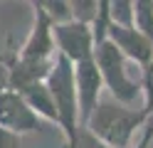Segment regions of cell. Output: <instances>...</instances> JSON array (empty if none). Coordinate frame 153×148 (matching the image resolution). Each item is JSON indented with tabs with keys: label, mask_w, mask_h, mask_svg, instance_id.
Instances as JSON below:
<instances>
[{
	"label": "cell",
	"mask_w": 153,
	"mask_h": 148,
	"mask_svg": "<svg viewBox=\"0 0 153 148\" xmlns=\"http://www.w3.org/2000/svg\"><path fill=\"white\" fill-rule=\"evenodd\" d=\"M109 42L119 49V52L128 59L131 64L143 69L146 64L153 62V42L141 32L138 27H109Z\"/></svg>",
	"instance_id": "8"
},
{
	"label": "cell",
	"mask_w": 153,
	"mask_h": 148,
	"mask_svg": "<svg viewBox=\"0 0 153 148\" xmlns=\"http://www.w3.org/2000/svg\"><path fill=\"white\" fill-rule=\"evenodd\" d=\"M0 128L7 133L22 136V133L40 131L42 118L27 106V101L17 91L5 89V91H0Z\"/></svg>",
	"instance_id": "5"
},
{
	"label": "cell",
	"mask_w": 153,
	"mask_h": 148,
	"mask_svg": "<svg viewBox=\"0 0 153 148\" xmlns=\"http://www.w3.org/2000/svg\"><path fill=\"white\" fill-rule=\"evenodd\" d=\"M27 106L32 109V111L42 118V121H50V123H57L59 126V116H57V106H54V99L50 94V89H47V82H40V84H32L22 89V91H17Z\"/></svg>",
	"instance_id": "9"
},
{
	"label": "cell",
	"mask_w": 153,
	"mask_h": 148,
	"mask_svg": "<svg viewBox=\"0 0 153 148\" xmlns=\"http://www.w3.org/2000/svg\"><path fill=\"white\" fill-rule=\"evenodd\" d=\"M109 17L111 25L136 27V3L133 0H109Z\"/></svg>",
	"instance_id": "10"
},
{
	"label": "cell",
	"mask_w": 153,
	"mask_h": 148,
	"mask_svg": "<svg viewBox=\"0 0 153 148\" xmlns=\"http://www.w3.org/2000/svg\"><path fill=\"white\" fill-rule=\"evenodd\" d=\"M54 45H57V54L72 64L94 59V49H97L91 27L74 22V20L67 25H54Z\"/></svg>",
	"instance_id": "4"
},
{
	"label": "cell",
	"mask_w": 153,
	"mask_h": 148,
	"mask_svg": "<svg viewBox=\"0 0 153 148\" xmlns=\"http://www.w3.org/2000/svg\"><path fill=\"white\" fill-rule=\"evenodd\" d=\"M94 62L101 74L104 91L111 99L126 104V106H141L143 91H141V69L131 64L109 39L97 45L94 49ZM143 109V106H141Z\"/></svg>",
	"instance_id": "2"
},
{
	"label": "cell",
	"mask_w": 153,
	"mask_h": 148,
	"mask_svg": "<svg viewBox=\"0 0 153 148\" xmlns=\"http://www.w3.org/2000/svg\"><path fill=\"white\" fill-rule=\"evenodd\" d=\"M42 7V13L50 17L52 25H67L72 22V3H67V0H40L37 3Z\"/></svg>",
	"instance_id": "11"
},
{
	"label": "cell",
	"mask_w": 153,
	"mask_h": 148,
	"mask_svg": "<svg viewBox=\"0 0 153 148\" xmlns=\"http://www.w3.org/2000/svg\"><path fill=\"white\" fill-rule=\"evenodd\" d=\"M7 79H10V64L0 57V91L7 89Z\"/></svg>",
	"instance_id": "17"
},
{
	"label": "cell",
	"mask_w": 153,
	"mask_h": 148,
	"mask_svg": "<svg viewBox=\"0 0 153 148\" xmlns=\"http://www.w3.org/2000/svg\"><path fill=\"white\" fill-rule=\"evenodd\" d=\"M74 82H76V101H79V123L84 128V123L89 121L91 111L101 101V96L106 94L104 91L101 74L97 69V62L89 59V62L74 64Z\"/></svg>",
	"instance_id": "7"
},
{
	"label": "cell",
	"mask_w": 153,
	"mask_h": 148,
	"mask_svg": "<svg viewBox=\"0 0 153 148\" xmlns=\"http://www.w3.org/2000/svg\"><path fill=\"white\" fill-rule=\"evenodd\" d=\"M151 143H153V116H148V121H146V126H143V131L138 133V138L133 141L131 148H151Z\"/></svg>",
	"instance_id": "15"
},
{
	"label": "cell",
	"mask_w": 153,
	"mask_h": 148,
	"mask_svg": "<svg viewBox=\"0 0 153 148\" xmlns=\"http://www.w3.org/2000/svg\"><path fill=\"white\" fill-rule=\"evenodd\" d=\"M99 3L101 0H72V17H74V22H82V25L91 27V22L99 15Z\"/></svg>",
	"instance_id": "12"
},
{
	"label": "cell",
	"mask_w": 153,
	"mask_h": 148,
	"mask_svg": "<svg viewBox=\"0 0 153 148\" xmlns=\"http://www.w3.org/2000/svg\"><path fill=\"white\" fill-rule=\"evenodd\" d=\"M35 10L32 30L27 35L22 49L17 52L20 59H30V62H52L57 57V45H54V25L50 22V17L42 13V7L37 3H30Z\"/></svg>",
	"instance_id": "6"
},
{
	"label": "cell",
	"mask_w": 153,
	"mask_h": 148,
	"mask_svg": "<svg viewBox=\"0 0 153 148\" xmlns=\"http://www.w3.org/2000/svg\"><path fill=\"white\" fill-rule=\"evenodd\" d=\"M148 116L141 106H126L111 99L109 94L101 96V101L91 111L89 121L84 128L97 138V141L106 143L111 148H131L133 141L143 131Z\"/></svg>",
	"instance_id": "1"
},
{
	"label": "cell",
	"mask_w": 153,
	"mask_h": 148,
	"mask_svg": "<svg viewBox=\"0 0 153 148\" xmlns=\"http://www.w3.org/2000/svg\"><path fill=\"white\" fill-rule=\"evenodd\" d=\"M47 89L54 99L57 116H59V128L64 133L67 148H72L79 133V101H76V82H74V64L57 54L52 72L47 77Z\"/></svg>",
	"instance_id": "3"
},
{
	"label": "cell",
	"mask_w": 153,
	"mask_h": 148,
	"mask_svg": "<svg viewBox=\"0 0 153 148\" xmlns=\"http://www.w3.org/2000/svg\"><path fill=\"white\" fill-rule=\"evenodd\" d=\"M72 148H111V146L97 141V138H94V136L87 131V128H79V133H76V141H74Z\"/></svg>",
	"instance_id": "14"
},
{
	"label": "cell",
	"mask_w": 153,
	"mask_h": 148,
	"mask_svg": "<svg viewBox=\"0 0 153 148\" xmlns=\"http://www.w3.org/2000/svg\"><path fill=\"white\" fill-rule=\"evenodd\" d=\"M0 148H20V136L7 133L0 128Z\"/></svg>",
	"instance_id": "16"
},
{
	"label": "cell",
	"mask_w": 153,
	"mask_h": 148,
	"mask_svg": "<svg viewBox=\"0 0 153 148\" xmlns=\"http://www.w3.org/2000/svg\"><path fill=\"white\" fill-rule=\"evenodd\" d=\"M136 27L153 42V0H136Z\"/></svg>",
	"instance_id": "13"
}]
</instances>
